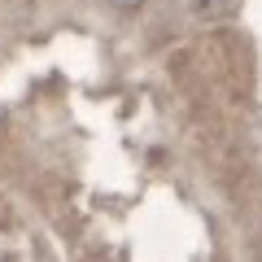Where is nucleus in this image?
I'll return each mask as SVG.
<instances>
[{"label":"nucleus","instance_id":"1","mask_svg":"<svg viewBox=\"0 0 262 262\" xmlns=\"http://www.w3.org/2000/svg\"><path fill=\"white\" fill-rule=\"evenodd\" d=\"M241 5L245 0H192V13L201 22H227V18L241 13Z\"/></svg>","mask_w":262,"mask_h":262},{"label":"nucleus","instance_id":"2","mask_svg":"<svg viewBox=\"0 0 262 262\" xmlns=\"http://www.w3.org/2000/svg\"><path fill=\"white\" fill-rule=\"evenodd\" d=\"M110 5H114V9H140L144 0H110Z\"/></svg>","mask_w":262,"mask_h":262},{"label":"nucleus","instance_id":"3","mask_svg":"<svg viewBox=\"0 0 262 262\" xmlns=\"http://www.w3.org/2000/svg\"><path fill=\"white\" fill-rule=\"evenodd\" d=\"M258 127H262V110H258Z\"/></svg>","mask_w":262,"mask_h":262}]
</instances>
